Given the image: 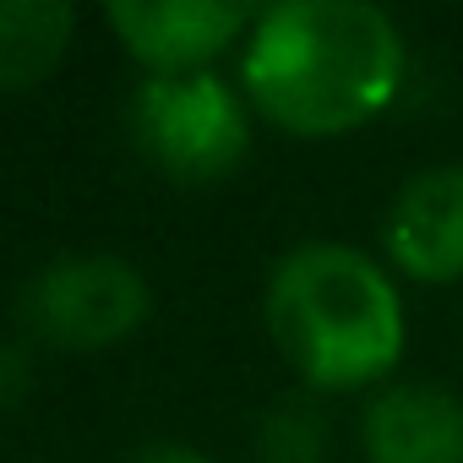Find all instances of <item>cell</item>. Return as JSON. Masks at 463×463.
I'll list each match as a JSON object with an SVG mask.
<instances>
[{
  "label": "cell",
  "instance_id": "5",
  "mask_svg": "<svg viewBox=\"0 0 463 463\" xmlns=\"http://www.w3.org/2000/svg\"><path fill=\"white\" fill-rule=\"evenodd\" d=\"M104 23L153 77H175V71H207L213 55L251 33L257 12L241 0H109Z\"/></svg>",
  "mask_w": 463,
  "mask_h": 463
},
{
  "label": "cell",
  "instance_id": "10",
  "mask_svg": "<svg viewBox=\"0 0 463 463\" xmlns=\"http://www.w3.org/2000/svg\"><path fill=\"white\" fill-rule=\"evenodd\" d=\"M137 463H213V458H202V452H191V447H147Z\"/></svg>",
  "mask_w": 463,
  "mask_h": 463
},
{
  "label": "cell",
  "instance_id": "3",
  "mask_svg": "<svg viewBox=\"0 0 463 463\" xmlns=\"http://www.w3.org/2000/svg\"><path fill=\"white\" fill-rule=\"evenodd\" d=\"M131 131L142 153L175 180H218L251 147L246 104L218 71L147 77L131 99Z\"/></svg>",
  "mask_w": 463,
  "mask_h": 463
},
{
  "label": "cell",
  "instance_id": "9",
  "mask_svg": "<svg viewBox=\"0 0 463 463\" xmlns=\"http://www.w3.org/2000/svg\"><path fill=\"white\" fill-rule=\"evenodd\" d=\"M262 452L273 463H317L322 452V420L306 409H279L262 430Z\"/></svg>",
  "mask_w": 463,
  "mask_h": 463
},
{
  "label": "cell",
  "instance_id": "4",
  "mask_svg": "<svg viewBox=\"0 0 463 463\" xmlns=\"http://www.w3.org/2000/svg\"><path fill=\"white\" fill-rule=\"evenodd\" d=\"M28 306L44 338L66 349H104L147 317L153 295H147V279L126 257L82 251V257H55L39 273Z\"/></svg>",
  "mask_w": 463,
  "mask_h": 463
},
{
  "label": "cell",
  "instance_id": "1",
  "mask_svg": "<svg viewBox=\"0 0 463 463\" xmlns=\"http://www.w3.org/2000/svg\"><path fill=\"white\" fill-rule=\"evenodd\" d=\"M409 71L398 23L371 0H279L246 33V99L295 137L376 120Z\"/></svg>",
  "mask_w": 463,
  "mask_h": 463
},
{
  "label": "cell",
  "instance_id": "6",
  "mask_svg": "<svg viewBox=\"0 0 463 463\" xmlns=\"http://www.w3.org/2000/svg\"><path fill=\"white\" fill-rule=\"evenodd\" d=\"M387 262L420 284H458L463 279V164L414 169L387 218H382Z\"/></svg>",
  "mask_w": 463,
  "mask_h": 463
},
{
  "label": "cell",
  "instance_id": "7",
  "mask_svg": "<svg viewBox=\"0 0 463 463\" xmlns=\"http://www.w3.org/2000/svg\"><path fill=\"white\" fill-rule=\"evenodd\" d=\"M371 463H463V398L436 382H387L360 414Z\"/></svg>",
  "mask_w": 463,
  "mask_h": 463
},
{
  "label": "cell",
  "instance_id": "2",
  "mask_svg": "<svg viewBox=\"0 0 463 463\" xmlns=\"http://www.w3.org/2000/svg\"><path fill=\"white\" fill-rule=\"evenodd\" d=\"M262 317L279 354L322 392L387 387L409 338L392 273L344 241H300L284 251L273 262Z\"/></svg>",
  "mask_w": 463,
  "mask_h": 463
},
{
  "label": "cell",
  "instance_id": "8",
  "mask_svg": "<svg viewBox=\"0 0 463 463\" xmlns=\"http://www.w3.org/2000/svg\"><path fill=\"white\" fill-rule=\"evenodd\" d=\"M77 12L66 0H0V88L17 93L44 82L66 44H71Z\"/></svg>",
  "mask_w": 463,
  "mask_h": 463
}]
</instances>
